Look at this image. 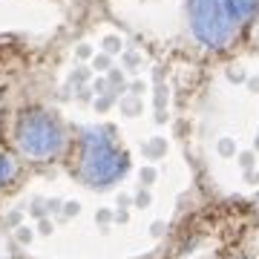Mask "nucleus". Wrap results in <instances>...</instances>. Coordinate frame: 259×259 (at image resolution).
<instances>
[{"mask_svg": "<svg viewBox=\"0 0 259 259\" xmlns=\"http://www.w3.org/2000/svg\"><path fill=\"white\" fill-rule=\"evenodd\" d=\"M127 170V156L115 147L107 130H87L81 141V176L87 185L107 187Z\"/></svg>", "mask_w": 259, "mask_h": 259, "instance_id": "nucleus-1", "label": "nucleus"}, {"mask_svg": "<svg viewBox=\"0 0 259 259\" xmlns=\"http://www.w3.org/2000/svg\"><path fill=\"white\" fill-rule=\"evenodd\" d=\"M18 144L32 158H49L64 144V130L47 112H26L18 124Z\"/></svg>", "mask_w": 259, "mask_h": 259, "instance_id": "nucleus-3", "label": "nucleus"}, {"mask_svg": "<svg viewBox=\"0 0 259 259\" xmlns=\"http://www.w3.org/2000/svg\"><path fill=\"white\" fill-rule=\"evenodd\" d=\"M233 0H190L196 37L207 47H225L233 35Z\"/></svg>", "mask_w": 259, "mask_h": 259, "instance_id": "nucleus-2", "label": "nucleus"}]
</instances>
